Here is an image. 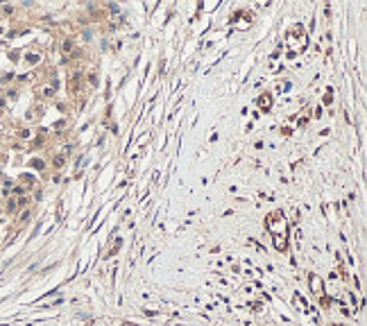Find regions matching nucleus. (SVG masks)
Here are the masks:
<instances>
[{
  "label": "nucleus",
  "instance_id": "1",
  "mask_svg": "<svg viewBox=\"0 0 367 326\" xmlns=\"http://www.w3.org/2000/svg\"><path fill=\"white\" fill-rule=\"evenodd\" d=\"M27 61H30V63H34V61H39V57H36V55H30V57H27Z\"/></svg>",
  "mask_w": 367,
  "mask_h": 326
}]
</instances>
